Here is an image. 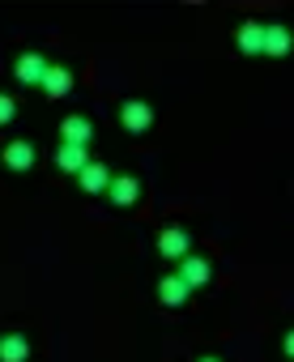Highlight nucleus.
Instances as JSON below:
<instances>
[{
  "label": "nucleus",
  "mask_w": 294,
  "mask_h": 362,
  "mask_svg": "<svg viewBox=\"0 0 294 362\" xmlns=\"http://www.w3.org/2000/svg\"><path fill=\"white\" fill-rule=\"evenodd\" d=\"M180 277H184L188 286H205V281H209V264H205L201 256H184V260H180Z\"/></svg>",
  "instance_id": "423d86ee"
},
{
  "label": "nucleus",
  "mask_w": 294,
  "mask_h": 362,
  "mask_svg": "<svg viewBox=\"0 0 294 362\" xmlns=\"http://www.w3.org/2000/svg\"><path fill=\"white\" fill-rule=\"evenodd\" d=\"M5 162H9L13 170H30V162H35V149H30L26 141H13V145L5 149Z\"/></svg>",
  "instance_id": "4468645a"
},
{
  "label": "nucleus",
  "mask_w": 294,
  "mask_h": 362,
  "mask_svg": "<svg viewBox=\"0 0 294 362\" xmlns=\"http://www.w3.org/2000/svg\"><path fill=\"white\" fill-rule=\"evenodd\" d=\"M239 47H243L247 56L264 52V26H260V22H247V26L239 30Z\"/></svg>",
  "instance_id": "9b49d317"
},
{
  "label": "nucleus",
  "mask_w": 294,
  "mask_h": 362,
  "mask_svg": "<svg viewBox=\"0 0 294 362\" xmlns=\"http://www.w3.org/2000/svg\"><path fill=\"white\" fill-rule=\"evenodd\" d=\"M158 247H163V256H171V260H184V256H188V235H184V230H163Z\"/></svg>",
  "instance_id": "6e6552de"
},
{
  "label": "nucleus",
  "mask_w": 294,
  "mask_h": 362,
  "mask_svg": "<svg viewBox=\"0 0 294 362\" xmlns=\"http://www.w3.org/2000/svg\"><path fill=\"white\" fill-rule=\"evenodd\" d=\"M60 132H64V145H90V136H94L90 119H81V115H69L60 124Z\"/></svg>",
  "instance_id": "7ed1b4c3"
},
{
  "label": "nucleus",
  "mask_w": 294,
  "mask_h": 362,
  "mask_svg": "<svg viewBox=\"0 0 294 362\" xmlns=\"http://www.w3.org/2000/svg\"><path fill=\"white\" fill-rule=\"evenodd\" d=\"M47 69H52V64H47V60H43L39 52H26V56L18 60V77H22L26 86H43V77H47Z\"/></svg>",
  "instance_id": "f257e3e1"
},
{
  "label": "nucleus",
  "mask_w": 294,
  "mask_h": 362,
  "mask_svg": "<svg viewBox=\"0 0 294 362\" xmlns=\"http://www.w3.org/2000/svg\"><path fill=\"white\" fill-rule=\"evenodd\" d=\"M18 115V107H13V98H5V94H0V124H9Z\"/></svg>",
  "instance_id": "2eb2a0df"
},
{
  "label": "nucleus",
  "mask_w": 294,
  "mask_h": 362,
  "mask_svg": "<svg viewBox=\"0 0 294 362\" xmlns=\"http://www.w3.org/2000/svg\"><path fill=\"white\" fill-rule=\"evenodd\" d=\"M201 362H218V358H201Z\"/></svg>",
  "instance_id": "f3484780"
},
{
  "label": "nucleus",
  "mask_w": 294,
  "mask_h": 362,
  "mask_svg": "<svg viewBox=\"0 0 294 362\" xmlns=\"http://www.w3.org/2000/svg\"><path fill=\"white\" fill-rule=\"evenodd\" d=\"M188 294H192V286H188V281H184L180 273H171V277L163 281V303H167V307H180V303H184Z\"/></svg>",
  "instance_id": "1a4fd4ad"
},
{
  "label": "nucleus",
  "mask_w": 294,
  "mask_h": 362,
  "mask_svg": "<svg viewBox=\"0 0 294 362\" xmlns=\"http://www.w3.org/2000/svg\"><path fill=\"white\" fill-rule=\"evenodd\" d=\"M69 86H73V73L69 69H47V77H43V90H47V98H60V94H69Z\"/></svg>",
  "instance_id": "0eeeda50"
},
{
  "label": "nucleus",
  "mask_w": 294,
  "mask_h": 362,
  "mask_svg": "<svg viewBox=\"0 0 294 362\" xmlns=\"http://www.w3.org/2000/svg\"><path fill=\"white\" fill-rule=\"evenodd\" d=\"M286 358H294V332H286Z\"/></svg>",
  "instance_id": "dca6fc26"
},
{
  "label": "nucleus",
  "mask_w": 294,
  "mask_h": 362,
  "mask_svg": "<svg viewBox=\"0 0 294 362\" xmlns=\"http://www.w3.org/2000/svg\"><path fill=\"white\" fill-rule=\"evenodd\" d=\"M81 188H86V192H102V188H111V175H107V166L90 162V166L81 170Z\"/></svg>",
  "instance_id": "9d476101"
},
{
  "label": "nucleus",
  "mask_w": 294,
  "mask_h": 362,
  "mask_svg": "<svg viewBox=\"0 0 294 362\" xmlns=\"http://www.w3.org/2000/svg\"><path fill=\"white\" fill-rule=\"evenodd\" d=\"M154 124V111H150V103H124V128H132V132H145Z\"/></svg>",
  "instance_id": "f03ea898"
},
{
  "label": "nucleus",
  "mask_w": 294,
  "mask_h": 362,
  "mask_svg": "<svg viewBox=\"0 0 294 362\" xmlns=\"http://www.w3.org/2000/svg\"><path fill=\"white\" fill-rule=\"evenodd\" d=\"M107 192H111L115 205H132V201H136V179L119 175V179H111V188H107Z\"/></svg>",
  "instance_id": "ddd939ff"
},
{
  "label": "nucleus",
  "mask_w": 294,
  "mask_h": 362,
  "mask_svg": "<svg viewBox=\"0 0 294 362\" xmlns=\"http://www.w3.org/2000/svg\"><path fill=\"white\" fill-rule=\"evenodd\" d=\"M56 162H60V170H73V175H81V170L90 166V153H86V145H60Z\"/></svg>",
  "instance_id": "20e7f679"
},
{
  "label": "nucleus",
  "mask_w": 294,
  "mask_h": 362,
  "mask_svg": "<svg viewBox=\"0 0 294 362\" xmlns=\"http://www.w3.org/2000/svg\"><path fill=\"white\" fill-rule=\"evenodd\" d=\"M264 52L269 56H286L290 52V30L286 26H264Z\"/></svg>",
  "instance_id": "f8f14e48"
},
{
  "label": "nucleus",
  "mask_w": 294,
  "mask_h": 362,
  "mask_svg": "<svg viewBox=\"0 0 294 362\" xmlns=\"http://www.w3.org/2000/svg\"><path fill=\"white\" fill-rule=\"evenodd\" d=\"M26 358H30V345H26V337H18V332L0 337V362H26Z\"/></svg>",
  "instance_id": "39448f33"
}]
</instances>
